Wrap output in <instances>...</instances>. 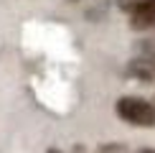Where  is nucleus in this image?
Segmentation results:
<instances>
[{
  "instance_id": "5",
  "label": "nucleus",
  "mask_w": 155,
  "mask_h": 153,
  "mask_svg": "<svg viewBox=\"0 0 155 153\" xmlns=\"http://www.w3.org/2000/svg\"><path fill=\"white\" fill-rule=\"evenodd\" d=\"M48 153H59V151H48Z\"/></svg>"
},
{
  "instance_id": "3",
  "label": "nucleus",
  "mask_w": 155,
  "mask_h": 153,
  "mask_svg": "<svg viewBox=\"0 0 155 153\" xmlns=\"http://www.w3.org/2000/svg\"><path fill=\"white\" fill-rule=\"evenodd\" d=\"M145 3H150V0H117V5L125 13H132V10H137V8H143Z\"/></svg>"
},
{
  "instance_id": "4",
  "label": "nucleus",
  "mask_w": 155,
  "mask_h": 153,
  "mask_svg": "<svg viewBox=\"0 0 155 153\" xmlns=\"http://www.w3.org/2000/svg\"><path fill=\"white\" fill-rule=\"evenodd\" d=\"M140 153H155V151H140Z\"/></svg>"
},
{
  "instance_id": "1",
  "label": "nucleus",
  "mask_w": 155,
  "mask_h": 153,
  "mask_svg": "<svg viewBox=\"0 0 155 153\" xmlns=\"http://www.w3.org/2000/svg\"><path fill=\"white\" fill-rule=\"evenodd\" d=\"M117 115L130 125H140V127L155 125V107L140 97H122L117 102Z\"/></svg>"
},
{
  "instance_id": "2",
  "label": "nucleus",
  "mask_w": 155,
  "mask_h": 153,
  "mask_svg": "<svg viewBox=\"0 0 155 153\" xmlns=\"http://www.w3.org/2000/svg\"><path fill=\"white\" fill-rule=\"evenodd\" d=\"M130 25L132 28H140V31L155 25V0H150V3H145L143 8L130 13Z\"/></svg>"
}]
</instances>
